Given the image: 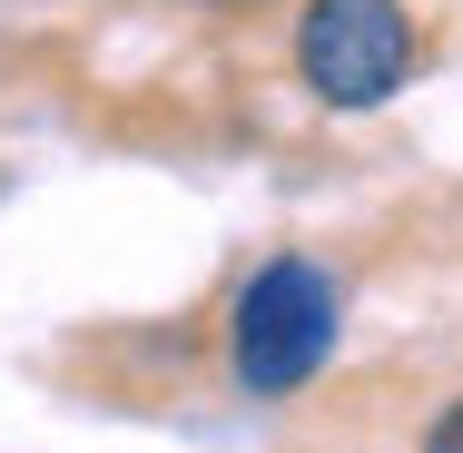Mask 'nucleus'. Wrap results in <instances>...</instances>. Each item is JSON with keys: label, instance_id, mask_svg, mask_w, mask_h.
<instances>
[{"label": "nucleus", "instance_id": "obj_1", "mask_svg": "<svg viewBox=\"0 0 463 453\" xmlns=\"http://www.w3.org/2000/svg\"><path fill=\"white\" fill-rule=\"evenodd\" d=\"M237 384L247 394H296L316 364L335 355V276L306 267V257H267V267L237 286Z\"/></svg>", "mask_w": 463, "mask_h": 453}, {"label": "nucleus", "instance_id": "obj_2", "mask_svg": "<svg viewBox=\"0 0 463 453\" xmlns=\"http://www.w3.org/2000/svg\"><path fill=\"white\" fill-rule=\"evenodd\" d=\"M296 70L326 109H374L404 90L414 70V30L394 0H306L296 20Z\"/></svg>", "mask_w": 463, "mask_h": 453}, {"label": "nucleus", "instance_id": "obj_3", "mask_svg": "<svg viewBox=\"0 0 463 453\" xmlns=\"http://www.w3.org/2000/svg\"><path fill=\"white\" fill-rule=\"evenodd\" d=\"M424 453H463V394H454V404H444V424L424 434Z\"/></svg>", "mask_w": 463, "mask_h": 453}, {"label": "nucleus", "instance_id": "obj_4", "mask_svg": "<svg viewBox=\"0 0 463 453\" xmlns=\"http://www.w3.org/2000/svg\"><path fill=\"white\" fill-rule=\"evenodd\" d=\"M187 10H257V0H187Z\"/></svg>", "mask_w": 463, "mask_h": 453}]
</instances>
